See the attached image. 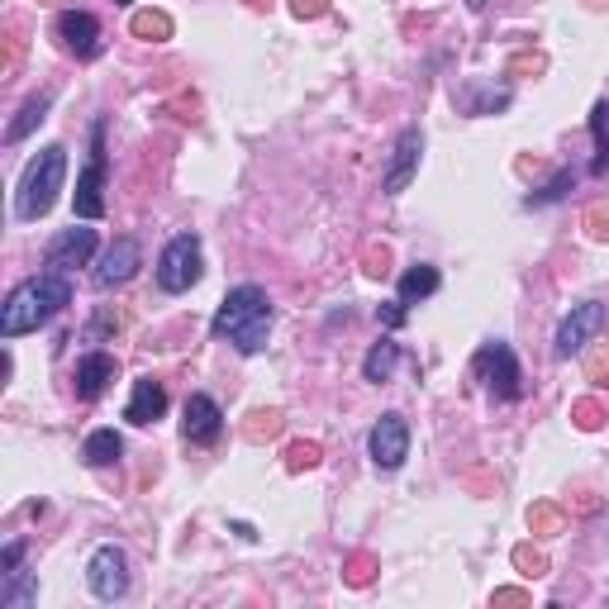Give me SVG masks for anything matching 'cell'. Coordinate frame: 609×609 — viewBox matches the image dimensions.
I'll return each instance as SVG.
<instances>
[{
	"label": "cell",
	"instance_id": "7a4b0ae2",
	"mask_svg": "<svg viewBox=\"0 0 609 609\" xmlns=\"http://www.w3.org/2000/svg\"><path fill=\"white\" fill-rule=\"evenodd\" d=\"M210 334L229 338L243 357L262 353L267 338H272V300H267V291L262 286H234V291L219 300Z\"/></svg>",
	"mask_w": 609,
	"mask_h": 609
},
{
	"label": "cell",
	"instance_id": "e0dca14e",
	"mask_svg": "<svg viewBox=\"0 0 609 609\" xmlns=\"http://www.w3.org/2000/svg\"><path fill=\"white\" fill-rule=\"evenodd\" d=\"M438 286H443L438 267H433V262H414L410 272L400 276V300H405V305H419V300H429Z\"/></svg>",
	"mask_w": 609,
	"mask_h": 609
},
{
	"label": "cell",
	"instance_id": "4dcf8cb0",
	"mask_svg": "<svg viewBox=\"0 0 609 609\" xmlns=\"http://www.w3.org/2000/svg\"><path fill=\"white\" fill-rule=\"evenodd\" d=\"M586 224H590V238H600V243L609 238V210H590Z\"/></svg>",
	"mask_w": 609,
	"mask_h": 609
},
{
	"label": "cell",
	"instance_id": "f1b7e54d",
	"mask_svg": "<svg viewBox=\"0 0 609 609\" xmlns=\"http://www.w3.org/2000/svg\"><path fill=\"white\" fill-rule=\"evenodd\" d=\"M529 524L533 529H562V514L552 510V505H538V510L529 514Z\"/></svg>",
	"mask_w": 609,
	"mask_h": 609
},
{
	"label": "cell",
	"instance_id": "44dd1931",
	"mask_svg": "<svg viewBox=\"0 0 609 609\" xmlns=\"http://www.w3.org/2000/svg\"><path fill=\"white\" fill-rule=\"evenodd\" d=\"M48 105H53V96H48V91H39V96L24 100L20 119H15V124L5 129V143H20V138L34 134V124H43V119H48Z\"/></svg>",
	"mask_w": 609,
	"mask_h": 609
},
{
	"label": "cell",
	"instance_id": "30bf717a",
	"mask_svg": "<svg viewBox=\"0 0 609 609\" xmlns=\"http://www.w3.org/2000/svg\"><path fill=\"white\" fill-rule=\"evenodd\" d=\"M143 267V248H138V238H115L110 248H105V257H100L96 267V286L100 291H110V286H124V281H134V272Z\"/></svg>",
	"mask_w": 609,
	"mask_h": 609
},
{
	"label": "cell",
	"instance_id": "3957f363",
	"mask_svg": "<svg viewBox=\"0 0 609 609\" xmlns=\"http://www.w3.org/2000/svg\"><path fill=\"white\" fill-rule=\"evenodd\" d=\"M62 177H67V148L62 143H48L39 148V158L24 167L20 191H15V219H43L53 210V200L62 191Z\"/></svg>",
	"mask_w": 609,
	"mask_h": 609
},
{
	"label": "cell",
	"instance_id": "d590c367",
	"mask_svg": "<svg viewBox=\"0 0 609 609\" xmlns=\"http://www.w3.org/2000/svg\"><path fill=\"white\" fill-rule=\"evenodd\" d=\"M115 5H134V0H115Z\"/></svg>",
	"mask_w": 609,
	"mask_h": 609
},
{
	"label": "cell",
	"instance_id": "d6986e66",
	"mask_svg": "<svg viewBox=\"0 0 609 609\" xmlns=\"http://www.w3.org/2000/svg\"><path fill=\"white\" fill-rule=\"evenodd\" d=\"M395 367H400V343H391V338H381V343H372V353L362 357V376H367L372 386H381V381H391Z\"/></svg>",
	"mask_w": 609,
	"mask_h": 609
},
{
	"label": "cell",
	"instance_id": "277c9868",
	"mask_svg": "<svg viewBox=\"0 0 609 609\" xmlns=\"http://www.w3.org/2000/svg\"><path fill=\"white\" fill-rule=\"evenodd\" d=\"M205 272V253H200V238L196 234H177L158 257V286L167 295L191 291Z\"/></svg>",
	"mask_w": 609,
	"mask_h": 609
},
{
	"label": "cell",
	"instance_id": "4fadbf2b",
	"mask_svg": "<svg viewBox=\"0 0 609 609\" xmlns=\"http://www.w3.org/2000/svg\"><path fill=\"white\" fill-rule=\"evenodd\" d=\"M419 153H424V134H419V129H405V134L395 138L391 167H386V177H381V191H386V196H400V191L410 186L414 167H419Z\"/></svg>",
	"mask_w": 609,
	"mask_h": 609
},
{
	"label": "cell",
	"instance_id": "6da1fadb",
	"mask_svg": "<svg viewBox=\"0 0 609 609\" xmlns=\"http://www.w3.org/2000/svg\"><path fill=\"white\" fill-rule=\"evenodd\" d=\"M67 305H72V281H67V272H53V267H48V272L29 276L24 286L10 291L5 310H0V338L15 343L20 334H34L48 319H58Z\"/></svg>",
	"mask_w": 609,
	"mask_h": 609
},
{
	"label": "cell",
	"instance_id": "e575fe53",
	"mask_svg": "<svg viewBox=\"0 0 609 609\" xmlns=\"http://www.w3.org/2000/svg\"><path fill=\"white\" fill-rule=\"evenodd\" d=\"M467 5H472V10H486V0H467Z\"/></svg>",
	"mask_w": 609,
	"mask_h": 609
},
{
	"label": "cell",
	"instance_id": "9a60e30c",
	"mask_svg": "<svg viewBox=\"0 0 609 609\" xmlns=\"http://www.w3.org/2000/svg\"><path fill=\"white\" fill-rule=\"evenodd\" d=\"M162 414H167V386H162L158 376H138L124 419H129V424H138V429H148V424H158Z\"/></svg>",
	"mask_w": 609,
	"mask_h": 609
},
{
	"label": "cell",
	"instance_id": "f546056e",
	"mask_svg": "<svg viewBox=\"0 0 609 609\" xmlns=\"http://www.w3.org/2000/svg\"><path fill=\"white\" fill-rule=\"evenodd\" d=\"M576 424H581V429H595V424H600V405H595V400H581V405H576Z\"/></svg>",
	"mask_w": 609,
	"mask_h": 609
},
{
	"label": "cell",
	"instance_id": "ac0fdd59",
	"mask_svg": "<svg viewBox=\"0 0 609 609\" xmlns=\"http://www.w3.org/2000/svg\"><path fill=\"white\" fill-rule=\"evenodd\" d=\"M590 138H595L590 177H609V100H595V110H590Z\"/></svg>",
	"mask_w": 609,
	"mask_h": 609
},
{
	"label": "cell",
	"instance_id": "836d02e7",
	"mask_svg": "<svg viewBox=\"0 0 609 609\" xmlns=\"http://www.w3.org/2000/svg\"><path fill=\"white\" fill-rule=\"evenodd\" d=\"M229 529H234L238 538H248V543H253V538H257V529H253V524H243V519H234V524H229Z\"/></svg>",
	"mask_w": 609,
	"mask_h": 609
},
{
	"label": "cell",
	"instance_id": "5b68a950",
	"mask_svg": "<svg viewBox=\"0 0 609 609\" xmlns=\"http://www.w3.org/2000/svg\"><path fill=\"white\" fill-rule=\"evenodd\" d=\"M476 372H481V381H486V391H491L495 400H519V395H524L519 357H514V348L510 343H500V338L476 353Z\"/></svg>",
	"mask_w": 609,
	"mask_h": 609
},
{
	"label": "cell",
	"instance_id": "83f0119b",
	"mask_svg": "<svg viewBox=\"0 0 609 609\" xmlns=\"http://www.w3.org/2000/svg\"><path fill=\"white\" fill-rule=\"evenodd\" d=\"M324 10H329V0H291L295 20H315V15H324Z\"/></svg>",
	"mask_w": 609,
	"mask_h": 609
},
{
	"label": "cell",
	"instance_id": "d6a6232c",
	"mask_svg": "<svg viewBox=\"0 0 609 609\" xmlns=\"http://www.w3.org/2000/svg\"><path fill=\"white\" fill-rule=\"evenodd\" d=\"M514 562H519V567L529 571V576H538V571L548 567V562H543V557H538V552H529V548H519V552H514Z\"/></svg>",
	"mask_w": 609,
	"mask_h": 609
},
{
	"label": "cell",
	"instance_id": "ffe728a7",
	"mask_svg": "<svg viewBox=\"0 0 609 609\" xmlns=\"http://www.w3.org/2000/svg\"><path fill=\"white\" fill-rule=\"evenodd\" d=\"M119 452H124V438H119L115 429L86 433V443H81V457H86L91 467H110V462H119Z\"/></svg>",
	"mask_w": 609,
	"mask_h": 609
},
{
	"label": "cell",
	"instance_id": "7c38bea8",
	"mask_svg": "<svg viewBox=\"0 0 609 609\" xmlns=\"http://www.w3.org/2000/svg\"><path fill=\"white\" fill-rule=\"evenodd\" d=\"M219 429H224V414H219L215 395L196 391L186 400V410H181V433H186V443H215Z\"/></svg>",
	"mask_w": 609,
	"mask_h": 609
},
{
	"label": "cell",
	"instance_id": "8992f818",
	"mask_svg": "<svg viewBox=\"0 0 609 609\" xmlns=\"http://www.w3.org/2000/svg\"><path fill=\"white\" fill-rule=\"evenodd\" d=\"M86 586H91V595L105 600V605H115V600L129 595V557H124L119 543H100V548L91 552V562H86Z\"/></svg>",
	"mask_w": 609,
	"mask_h": 609
},
{
	"label": "cell",
	"instance_id": "2e32d148",
	"mask_svg": "<svg viewBox=\"0 0 609 609\" xmlns=\"http://www.w3.org/2000/svg\"><path fill=\"white\" fill-rule=\"evenodd\" d=\"M115 376H119V362L110 353H86L77 362V400H100Z\"/></svg>",
	"mask_w": 609,
	"mask_h": 609
},
{
	"label": "cell",
	"instance_id": "cb8c5ba5",
	"mask_svg": "<svg viewBox=\"0 0 609 609\" xmlns=\"http://www.w3.org/2000/svg\"><path fill=\"white\" fill-rule=\"evenodd\" d=\"M571 181H576V172H557V177H552L548 186H543V191H533V196L524 200V205L533 210V205H552V200H562V196H567V186H571Z\"/></svg>",
	"mask_w": 609,
	"mask_h": 609
},
{
	"label": "cell",
	"instance_id": "9c48e42d",
	"mask_svg": "<svg viewBox=\"0 0 609 609\" xmlns=\"http://www.w3.org/2000/svg\"><path fill=\"white\" fill-rule=\"evenodd\" d=\"M605 324H609V310L600 305V300H586V305H576V310H571V315L557 324V338H552V343H557V357H576V353H581V348L590 343V338L605 329Z\"/></svg>",
	"mask_w": 609,
	"mask_h": 609
},
{
	"label": "cell",
	"instance_id": "5bb4252c",
	"mask_svg": "<svg viewBox=\"0 0 609 609\" xmlns=\"http://www.w3.org/2000/svg\"><path fill=\"white\" fill-rule=\"evenodd\" d=\"M58 39L67 53H77L81 62L96 58L100 53V24L96 15H86V10H62L58 15Z\"/></svg>",
	"mask_w": 609,
	"mask_h": 609
},
{
	"label": "cell",
	"instance_id": "52a82bcc",
	"mask_svg": "<svg viewBox=\"0 0 609 609\" xmlns=\"http://www.w3.org/2000/svg\"><path fill=\"white\" fill-rule=\"evenodd\" d=\"M100 186H105V124L96 119V124H91V162H86V172L77 177V191H72V210H77V219L105 215Z\"/></svg>",
	"mask_w": 609,
	"mask_h": 609
},
{
	"label": "cell",
	"instance_id": "603a6c76",
	"mask_svg": "<svg viewBox=\"0 0 609 609\" xmlns=\"http://www.w3.org/2000/svg\"><path fill=\"white\" fill-rule=\"evenodd\" d=\"M129 29H134L138 39H153V43L172 39V20H167L162 10H138L134 20H129Z\"/></svg>",
	"mask_w": 609,
	"mask_h": 609
},
{
	"label": "cell",
	"instance_id": "484cf974",
	"mask_svg": "<svg viewBox=\"0 0 609 609\" xmlns=\"http://www.w3.org/2000/svg\"><path fill=\"white\" fill-rule=\"evenodd\" d=\"M376 319H381L386 329H400V324L410 319V305H405L400 295H395V300H381V305H376Z\"/></svg>",
	"mask_w": 609,
	"mask_h": 609
},
{
	"label": "cell",
	"instance_id": "ba28073f",
	"mask_svg": "<svg viewBox=\"0 0 609 609\" xmlns=\"http://www.w3.org/2000/svg\"><path fill=\"white\" fill-rule=\"evenodd\" d=\"M367 452H372V462L381 472H400L405 467V457H410V424H405V414H381L372 424V438H367Z\"/></svg>",
	"mask_w": 609,
	"mask_h": 609
},
{
	"label": "cell",
	"instance_id": "7402d4cb",
	"mask_svg": "<svg viewBox=\"0 0 609 609\" xmlns=\"http://www.w3.org/2000/svg\"><path fill=\"white\" fill-rule=\"evenodd\" d=\"M39 595V581H34V571H5V586H0V605L5 609H20V605H29Z\"/></svg>",
	"mask_w": 609,
	"mask_h": 609
},
{
	"label": "cell",
	"instance_id": "8fae6325",
	"mask_svg": "<svg viewBox=\"0 0 609 609\" xmlns=\"http://www.w3.org/2000/svg\"><path fill=\"white\" fill-rule=\"evenodd\" d=\"M91 257H96V229H86V224H72V229H62V234L48 243V267H53V272L86 267Z\"/></svg>",
	"mask_w": 609,
	"mask_h": 609
},
{
	"label": "cell",
	"instance_id": "1f68e13d",
	"mask_svg": "<svg viewBox=\"0 0 609 609\" xmlns=\"http://www.w3.org/2000/svg\"><path fill=\"white\" fill-rule=\"evenodd\" d=\"M20 557H24V543H20V538H15L10 548L0 552V576H5V571H15V567H20Z\"/></svg>",
	"mask_w": 609,
	"mask_h": 609
},
{
	"label": "cell",
	"instance_id": "d4e9b609",
	"mask_svg": "<svg viewBox=\"0 0 609 609\" xmlns=\"http://www.w3.org/2000/svg\"><path fill=\"white\" fill-rule=\"evenodd\" d=\"M286 467H291V472H310V467H319V443H291Z\"/></svg>",
	"mask_w": 609,
	"mask_h": 609
},
{
	"label": "cell",
	"instance_id": "4316f807",
	"mask_svg": "<svg viewBox=\"0 0 609 609\" xmlns=\"http://www.w3.org/2000/svg\"><path fill=\"white\" fill-rule=\"evenodd\" d=\"M276 429H281V414H276V410H257L253 424H248V438H272Z\"/></svg>",
	"mask_w": 609,
	"mask_h": 609
}]
</instances>
